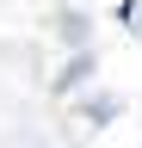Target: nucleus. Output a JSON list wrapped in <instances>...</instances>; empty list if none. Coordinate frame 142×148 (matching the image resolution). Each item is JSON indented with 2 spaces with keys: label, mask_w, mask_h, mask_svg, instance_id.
Segmentation results:
<instances>
[{
  "label": "nucleus",
  "mask_w": 142,
  "mask_h": 148,
  "mask_svg": "<svg viewBox=\"0 0 142 148\" xmlns=\"http://www.w3.org/2000/svg\"><path fill=\"white\" fill-rule=\"evenodd\" d=\"M86 74H93V56H86V49H80V56H74V62H68V68L56 74V92H74V86H86Z\"/></svg>",
  "instance_id": "obj_1"
},
{
  "label": "nucleus",
  "mask_w": 142,
  "mask_h": 148,
  "mask_svg": "<svg viewBox=\"0 0 142 148\" xmlns=\"http://www.w3.org/2000/svg\"><path fill=\"white\" fill-rule=\"evenodd\" d=\"M111 111H117V105L105 99V92H86V99H80V117L93 123V130H99V123H111Z\"/></svg>",
  "instance_id": "obj_2"
},
{
  "label": "nucleus",
  "mask_w": 142,
  "mask_h": 148,
  "mask_svg": "<svg viewBox=\"0 0 142 148\" xmlns=\"http://www.w3.org/2000/svg\"><path fill=\"white\" fill-rule=\"evenodd\" d=\"M56 31L74 37V43H86V12H56Z\"/></svg>",
  "instance_id": "obj_3"
}]
</instances>
